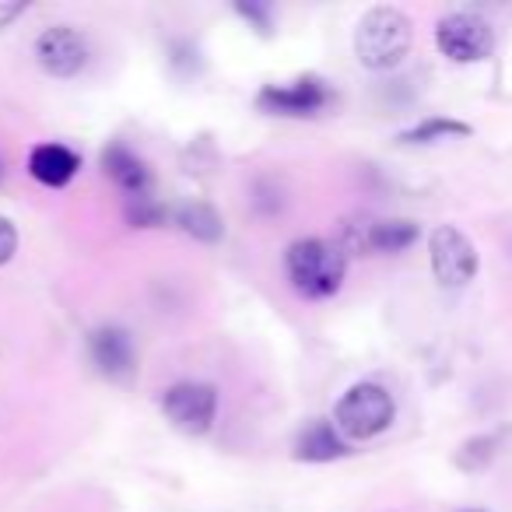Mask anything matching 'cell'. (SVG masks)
<instances>
[{
    "instance_id": "cell-10",
    "label": "cell",
    "mask_w": 512,
    "mask_h": 512,
    "mask_svg": "<svg viewBox=\"0 0 512 512\" xmlns=\"http://www.w3.org/2000/svg\"><path fill=\"white\" fill-rule=\"evenodd\" d=\"M351 453V442L337 432L330 418H313L295 435V460L302 463H334Z\"/></svg>"
},
{
    "instance_id": "cell-7",
    "label": "cell",
    "mask_w": 512,
    "mask_h": 512,
    "mask_svg": "<svg viewBox=\"0 0 512 512\" xmlns=\"http://www.w3.org/2000/svg\"><path fill=\"white\" fill-rule=\"evenodd\" d=\"M432 274L442 288H463L477 278V246L456 225H439L428 239Z\"/></svg>"
},
{
    "instance_id": "cell-16",
    "label": "cell",
    "mask_w": 512,
    "mask_h": 512,
    "mask_svg": "<svg viewBox=\"0 0 512 512\" xmlns=\"http://www.w3.org/2000/svg\"><path fill=\"white\" fill-rule=\"evenodd\" d=\"M495 453H498L495 435H474V439H467L456 449V467L467 470V474H477V470H484L495 460Z\"/></svg>"
},
{
    "instance_id": "cell-11",
    "label": "cell",
    "mask_w": 512,
    "mask_h": 512,
    "mask_svg": "<svg viewBox=\"0 0 512 512\" xmlns=\"http://www.w3.org/2000/svg\"><path fill=\"white\" fill-rule=\"evenodd\" d=\"M99 162H102V172H106V176L113 179L127 197H144V193H151L148 162H144L141 155H134L127 144H120V141L106 144L102 155H99Z\"/></svg>"
},
{
    "instance_id": "cell-21",
    "label": "cell",
    "mask_w": 512,
    "mask_h": 512,
    "mask_svg": "<svg viewBox=\"0 0 512 512\" xmlns=\"http://www.w3.org/2000/svg\"><path fill=\"white\" fill-rule=\"evenodd\" d=\"M0 176H4V165H0Z\"/></svg>"
},
{
    "instance_id": "cell-2",
    "label": "cell",
    "mask_w": 512,
    "mask_h": 512,
    "mask_svg": "<svg viewBox=\"0 0 512 512\" xmlns=\"http://www.w3.org/2000/svg\"><path fill=\"white\" fill-rule=\"evenodd\" d=\"M414 43V25L400 8L379 4L362 15L355 29V57L369 71H393L404 64Z\"/></svg>"
},
{
    "instance_id": "cell-3",
    "label": "cell",
    "mask_w": 512,
    "mask_h": 512,
    "mask_svg": "<svg viewBox=\"0 0 512 512\" xmlns=\"http://www.w3.org/2000/svg\"><path fill=\"white\" fill-rule=\"evenodd\" d=\"M397 418V400L379 383H355L334 404V425L348 442H369L383 435Z\"/></svg>"
},
{
    "instance_id": "cell-8",
    "label": "cell",
    "mask_w": 512,
    "mask_h": 512,
    "mask_svg": "<svg viewBox=\"0 0 512 512\" xmlns=\"http://www.w3.org/2000/svg\"><path fill=\"white\" fill-rule=\"evenodd\" d=\"M36 60L50 78H78L92 64V43L74 25H53V29L39 32Z\"/></svg>"
},
{
    "instance_id": "cell-12",
    "label": "cell",
    "mask_w": 512,
    "mask_h": 512,
    "mask_svg": "<svg viewBox=\"0 0 512 512\" xmlns=\"http://www.w3.org/2000/svg\"><path fill=\"white\" fill-rule=\"evenodd\" d=\"M78 169H81L78 151H71L67 144H39V148H32V155H29L32 179L50 186V190L67 186L74 176H78Z\"/></svg>"
},
{
    "instance_id": "cell-1",
    "label": "cell",
    "mask_w": 512,
    "mask_h": 512,
    "mask_svg": "<svg viewBox=\"0 0 512 512\" xmlns=\"http://www.w3.org/2000/svg\"><path fill=\"white\" fill-rule=\"evenodd\" d=\"M285 274H288V285L302 299L309 302L334 299L344 288V278H348V253L337 242L316 239V235L295 239L285 249Z\"/></svg>"
},
{
    "instance_id": "cell-6",
    "label": "cell",
    "mask_w": 512,
    "mask_h": 512,
    "mask_svg": "<svg viewBox=\"0 0 512 512\" xmlns=\"http://www.w3.org/2000/svg\"><path fill=\"white\" fill-rule=\"evenodd\" d=\"M330 102H334V92L316 74H302V78L285 81V85H264L256 92V109H264L271 116H292V120L320 116Z\"/></svg>"
},
{
    "instance_id": "cell-13",
    "label": "cell",
    "mask_w": 512,
    "mask_h": 512,
    "mask_svg": "<svg viewBox=\"0 0 512 512\" xmlns=\"http://www.w3.org/2000/svg\"><path fill=\"white\" fill-rule=\"evenodd\" d=\"M421 239V225L411 218H379L369 221V253H404Z\"/></svg>"
},
{
    "instance_id": "cell-15",
    "label": "cell",
    "mask_w": 512,
    "mask_h": 512,
    "mask_svg": "<svg viewBox=\"0 0 512 512\" xmlns=\"http://www.w3.org/2000/svg\"><path fill=\"white\" fill-rule=\"evenodd\" d=\"M474 127L463 120H449V116H428V120L414 123L411 130L397 137L400 144H435V141H449V137H470Z\"/></svg>"
},
{
    "instance_id": "cell-4",
    "label": "cell",
    "mask_w": 512,
    "mask_h": 512,
    "mask_svg": "<svg viewBox=\"0 0 512 512\" xmlns=\"http://www.w3.org/2000/svg\"><path fill=\"white\" fill-rule=\"evenodd\" d=\"M435 46L453 64H481L495 53V29L474 11H453L435 25Z\"/></svg>"
},
{
    "instance_id": "cell-20",
    "label": "cell",
    "mask_w": 512,
    "mask_h": 512,
    "mask_svg": "<svg viewBox=\"0 0 512 512\" xmlns=\"http://www.w3.org/2000/svg\"><path fill=\"white\" fill-rule=\"evenodd\" d=\"M460 512H488V509H460Z\"/></svg>"
},
{
    "instance_id": "cell-9",
    "label": "cell",
    "mask_w": 512,
    "mask_h": 512,
    "mask_svg": "<svg viewBox=\"0 0 512 512\" xmlns=\"http://www.w3.org/2000/svg\"><path fill=\"white\" fill-rule=\"evenodd\" d=\"M88 355H92L95 369L109 379H127L137 365L134 337L116 323H102L88 334Z\"/></svg>"
},
{
    "instance_id": "cell-14",
    "label": "cell",
    "mask_w": 512,
    "mask_h": 512,
    "mask_svg": "<svg viewBox=\"0 0 512 512\" xmlns=\"http://www.w3.org/2000/svg\"><path fill=\"white\" fill-rule=\"evenodd\" d=\"M176 225L183 228L186 235H193L197 242H207V246L221 242V235H225V221H221V214L214 211V204H207V200H186V204H179Z\"/></svg>"
},
{
    "instance_id": "cell-17",
    "label": "cell",
    "mask_w": 512,
    "mask_h": 512,
    "mask_svg": "<svg viewBox=\"0 0 512 512\" xmlns=\"http://www.w3.org/2000/svg\"><path fill=\"white\" fill-rule=\"evenodd\" d=\"M123 214H127V221L134 228H158V225H165V221H169V207L158 204L151 193H144V197H127Z\"/></svg>"
},
{
    "instance_id": "cell-5",
    "label": "cell",
    "mask_w": 512,
    "mask_h": 512,
    "mask_svg": "<svg viewBox=\"0 0 512 512\" xmlns=\"http://www.w3.org/2000/svg\"><path fill=\"white\" fill-rule=\"evenodd\" d=\"M162 411L169 425L183 435H207L218 418V390L211 383H197V379L172 383L162 393Z\"/></svg>"
},
{
    "instance_id": "cell-18",
    "label": "cell",
    "mask_w": 512,
    "mask_h": 512,
    "mask_svg": "<svg viewBox=\"0 0 512 512\" xmlns=\"http://www.w3.org/2000/svg\"><path fill=\"white\" fill-rule=\"evenodd\" d=\"M235 15L246 18L260 36H271V29H274L271 4H264V0H235Z\"/></svg>"
},
{
    "instance_id": "cell-19",
    "label": "cell",
    "mask_w": 512,
    "mask_h": 512,
    "mask_svg": "<svg viewBox=\"0 0 512 512\" xmlns=\"http://www.w3.org/2000/svg\"><path fill=\"white\" fill-rule=\"evenodd\" d=\"M15 253H18V228L11 225V218L0 214V267L8 264Z\"/></svg>"
}]
</instances>
